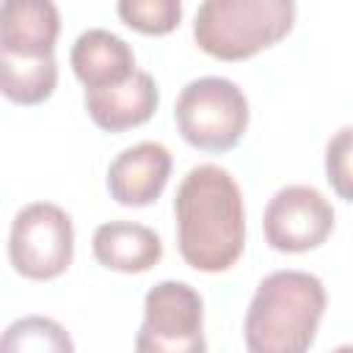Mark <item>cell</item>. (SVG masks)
Listing matches in <instances>:
<instances>
[{"mask_svg":"<svg viewBox=\"0 0 353 353\" xmlns=\"http://www.w3.org/2000/svg\"><path fill=\"white\" fill-rule=\"evenodd\" d=\"M0 353H74V342L58 320L28 314L3 331Z\"/></svg>","mask_w":353,"mask_h":353,"instance_id":"5bb4252c","label":"cell"},{"mask_svg":"<svg viewBox=\"0 0 353 353\" xmlns=\"http://www.w3.org/2000/svg\"><path fill=\"white\" fill-rule=\"evenodd\" d=\"M116 11L130 28L149 36L171 33L182 19L179 0H121Z\"/></svg>","mask_w":353,"mask_h":353,"instance_id":"9a60e30c","label":"cell"},{"mask_svg":"<svg viewBox=\"0 0 353 353\" xmlns=\"http://www.w3.org/2000/svg\"><path fill=\"white\" fill-rule=\"evenodd\" d=\"M331 353H353V345H339V347H334Z\"/></svg>","mask_w":353,"mask_h":353,"instance_id":"e0dca14e","label":"cell"},{"mask_svg":"<svg viewBox=\"0 0 353 353\" xmlns=\"http://www.w3.org/2000/svg\"><path fill=\"white\" fill-rule=\"evenodd\" d=\"M58 85V63L55 55L44 58H19L0 52V88L11 102L39 105Z\"/></svg>","mask_w":353,"mask_h":353,"instance_id":"4fadbf2b","label":"cell"},{"mask_svg":"<svg viewBox=\"0 0 353 353\" xmlns=\"http://www.w3.org/2000/svg\"><path fill=\"white\" fill-rule=\"evenodd\" d=\"M325 312V287L306 270L265 276L245 312L248 353H306Z\"/></svg>","mask_w":353,"mask_h":353,"instance_id":"7a4b0ae2","label":"cell"},{"mask_svg":"<svg viewBox=\"0 0 353 353\" xmlns=\"http://www.w3.org/2000/svg\"><path fill=\"white\" fill-rule=\"evenodd\" d=\"M85 110L99 130L124 132L149 121L157 110L160 91L149 72L138 69L130 80L108 88H85Z\"/></svg>","mask_w":353,"mask_h":353,"instance_id":"9c48e42d","label":"cell"},{"mask_svg":"<svg viewBox=\"0 0 353 353\" xmlns=\"http://www.w3.org/2000/svg\"><path fill=\"white\" fill-rule=\"evenodd\" d=\"M201 295L185 281H157L143 298L135 353H207Z\"/></svg>","mask_w":353,"mask_h":353,"instance_id":"8992f818","label":"cell"},{"mask_svg":"<svg viewBox=\"0 0 353 353\" xmlns=\"http://www.w3.org/2000/svg\"><path fill=\"white\" fill-rule=\"evenodd\" d=\"M182 259L201 273L229 270L245 245V210L234 176L215 165H193L174 196Z\"/></svg>","mask_w":353,"mask_h":353,"instance_id":"6da1fadb","label":"cell"},{"mask_svg":"<svg viewBox=\"0 0 353 353\" xmlns=\"http://www.w3.org/2000/svg\"><path fill=\"white\" fill-rule=\"evenodd\" d=\"M171 176V152L157 141H141L119 152L108 165V190L124 207L157 201Z\"/></svg>","mask_w":353,"mask_h":353,"instance_id":"ba28073f","label":"cell"},{"mask_svg":"<svg viewBox=\"0 0 353 353\" xmlns=\"http://www.w3.org/2000/svg\"><path fill=\"white\" fill-rule=\"evenodd\" d=\"M74 256L72 218L50 201L22 207L11 221L8 259L14 270L33 281L61 276Z\"/></svg>","mask_w":353,"mask_h":353,"instance_id":"5b68a950","label":"cell"},{"mask_svg":"<svg viewBox=\"0 0 353 353\" xmlns=\"http://www.w3.org/2000/svg\"><path fill=\"white\" fill-rule=\"evenodd\" d=\"M292 0H204L193 19L196 44L221 61H243L292 30Z\"/></svg>","mask_w":353,"mask_h":353,"instance_id":"3957f363","label":"cell"},{"mask_svg":"<svg viewBox=\"0 0 353 353\" xmlns=\"http://www.w3.org/2000/svg\"><path fill=\"white\" fill-rule=\"evenodd\" d=\"M91 248L102 268L119 273H143L163 256V240L157 232L130 221H110L97 226Z\"/></svg>","mask_w":353,"mask_h":353,"instance_id":"7c38bea8","label":"cell"},{"mask_svg":"<svg viewBox=\"0 0 353 353\" xmlns=\"http://www.w3.org/2000/svg\"><path fill=\"white\" fill-rule=\"evenodd\" d=\"M325 179L339 199L353 201V127H342L328 138Z\"/></svg>","mask_w":353,"mask_h":353,"instance_id":"2e32d148","label":"cell"},{"mask_svg":"<svg viewBox=\"0 0 353 353\" xmlns=\"http://www.w3.org/2000/svg\"><path fill=\"white\" fill-rule=\"evenodd\" d=\"M61 17L50 0H6L0 6V52L19 58L52 55Z\"/></svg>","mask_w":353,"mask_h":353,"instance_id":"30bf717a","label":"cell"},{"mask_svg":"<svg viewBox=\"0 0 353 353\" xmlns=\"http://www.w3.org/2000/svg\"><path fill=\"white\" fill-rule=\"evenodd\" d=\"M262 232L268 245L276 251H312L323 245L334 232V207L312 185H287L268 201Z\"/></svg>","mask_w":353,"mask_h":353,"instance_id":"52a82bcc","label":"cell"},{"mask_svg":"<svg viewBox=\"0 0 353 353\" xmlns=\"http://www.w3.org/2000/svg\"><path fill=\"white\" fill-rule=\"evenodd\" d=\"M69 63L74 69V77L85 88L119 85L138 72L132 47L121 36H116L105 28L83 30L72 44Z\"/></svg>","mask_w":353,"mask_h":353,"instance_id":"8fae6325","label":"cell"},{"mask_svg":"<svg viewBox=\"0 0 353 353\" xmlns=\"http://www.w3.org/2000/svg\"><path fill=\"white\" fill-rule=\"evenodd\" d=\"M179 135L201 152H229L248 127V99L229 77L190 80L174 105Z\"/></svg>","mask_w":353,"mask_h":353,"instance_id":"277c9868","label":"cell"}]
</instances>
